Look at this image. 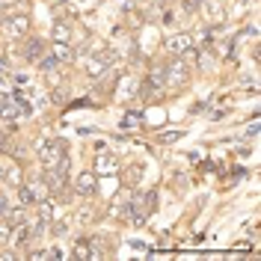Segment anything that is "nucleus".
I'll return each instance as SVG.
<instances>
[{
    "label": "nucleus",
    "mask_w": 261,
    "mask_h": 261,
    "mask_svg": "<svg viewBox=\"0 0 261 261\" xmlns=\"http://www.w3.org/2000/svg\"><path fill=\"white\" fill-rule=\"evenodd\" d=\"M89 220H92V208H81V211L74 214V223H77V226H86Z\"/></svg>",
    "instance_id": "obj_23"
},
{
    "label": "nucleus",
    "mask_w": 261,
    "mask_h": 261,
    "mask_svg": "<svg viewBox=\"0 0 261 261\" xmlns=\"http://www.w3.org/2000/svg\"><path fill=\"white\" fill-rule=\"evenodd\" d=\"M71 187H74V193L77 196H95V190H98V175L95 172H81L77 178L71 181Z\"/></svg>",
    "instance_id": "obj_7"
},
{
    "label": "nucleus",
    "mask_w": 261,
    "mask_h": 261,
    "mask_svg": "<svg viewBox=\"0 0 261 261\" xmlns=\"http://www.w3.org/2000/svg\"><path fill=\"white\" fill-rule=\"evenodd\" d=\"M175 15H172V9H163V24H172Z\"/></svg>",
    "instance_id": "obj_30"
},
{
    "label": "nucleus",
    "mask_w": 261,
    "mask_h": 261,
    "mask_svg": "<svg viewBox=\"0 0 261 261\" xmlns=\"http://www.w3.org/2000/svg\"><path fill=\"white\" fill-rule=\"evenodd\" d=\"M36 214H39V223H45V226H48L50 220H54V202H50V199L36 202Z\"/></svg>",
    "instance_id": "obj_16"
},
{
    "label": "nucleus",
    "mask_w": 261,
    "mask_h": 261,
    "mask_svg": "<svg viewBox=\"0 0 261 261\" xmlns=\"http://www.w3.org/2000/svg\"><path fill=\"white\" fill-rule=\"evenodd\" d=\"M42 74H45L48 86H63V74H60V68H50V71H42Z\"/></svg>",
    "instance_id": "obj_22"
},
{
    "label": "nucleus",
    "mask_w": 261,
    "mask_h": 261,
    "mask_svg": "<svg viewBox=\"0 0 261 261\" xmlns=\"http://www.w3.org/2000/svg\"><path fill=\"white\" fill-rule=\"evenodd\" d=\"M57 60H54V57H50V54H45V57H39V68H42V71H50V68H57Z\"/></svg>",
    "instance_id": "obj_26"
},
{
    "label": "nucleus",
    "mask_w": 261,
    "mask_h": 261,
    "mask_svg": "<svg viewBox=\"0 0 261 261\" xmlns=\"http://www.w3.org/2000/svg\"><path fill=\"white\" fill-rule=\"evenodd\" d=\"M0 178L6 181L9 187H18V184L24 181V172H21V166H18V163H6V166L0 169Z\"/></svg>",
    "instance_id": "obj_13"
},
{
    "label": "nucleus",
    "mask_w": 261,
    "mask_h": 261,
    "mask_svg": "<svg viewBox=\"0 0 261 261\" xmlns=\"http://www.w3.org/2000/svg\"><path fill=\"white\" fill-rule=\"evenodd\" d=\"M65 140H50V143H45V146L39 148V161H42V166H60V161L65 158Z\"/></svg>",
    "instance_id": "obj_4"
},
{
    "label": "nucleus",
    "mask_w": 261,
    "mask_h": 261,
    "mask_svg": "<svg viewBox=\"0 0 261 261\" xmlns=\"http://www.w3.org/2000/svg\"><path fill=\"white\" fill-rule=\"evenodd\" d=\"M137 89H140V86H137L134 81H125V86H119V95H122V98H130V95H137Z\"/></svg>",
    "instance_id": "obj_25"
},
{
    "label": "nucleus",
    "mask_w": 261,
    "mask_h": 261,
    "mask_svg": "<svg viewBox=\"0 0 261 261\" xmlns=\"http://www.w3.org/2000/svg\"><path fill=\"white\" fill-rule=\"evenodd\" d=\"M190 113H205V104H202V101H199V104H193V107H190Z\"/></svg>",
    "instance_id": "obj_32"
},
{
    "label": "nucleus",
    "mask_w": 261,
    "mask_h": 261,
    "mask_svg": "<svg viewBox=\"0 0 261 261\" xmlns=\"http://www.w3.org/2000/svg\"><path fill=\"white\" fill-rule=\"evenodd\" d=\"M122 181H125V187H137L140 181H143V166H128L125 172H122Z\"/></svg>",
    "instance_id": "obj_15"
},
{
    "label": "nucleus",
    "mask_w": 261,
    "mask_h": 261,
    "mask_svg": "<svg viewBox=\"0 0 261 261\" xmlns=\"http://www.w3.org/2000/svg\"><path fill=\"white\" fill-rule=\"evenodd\" d=\"M21 42H24V50H21V57H24L27 63H36V60L42 57V50H45L42 39H39V36H27V39H21Z\"/></svg>",
    "instance_id": "obj_10"
},
{
    "label": "nucleus",
    "mask_w": 261,
    "mask_h": 261,
    "mask_svg": "<svg viewBox=\"0 0 261 261\" xmlns=\"http://www.w3.org/2000/svg\"><path fill=\"white\" fill-rule=\"evenodd\" d=\"M6 27H9V36L12 39H27L30 36V12H12V15H6Z\"/></svg>",
    "instance_id": "obj_6"
},
{
    "label": "nucleus",
    "mask_w": 261,
    "mask_h": 261,
    "mask_svg": "<svg viewBox=\"0 0 261 261\" xmlns=\"http://www.w3.org/2000/svg\"><path fill=\"white\" fill-rule=\"evenodd\" d=\"M140 125H143V116L137 113V110L125 113V119H122V128H140Z\"/></svg>",
    "instance_id": "obj_20"
},
{
    "label": "nucleus",
    "mask_w": 261,
    "mask_h": 261,
    "mask_svg": "<svg viewBox=\"0 0 261 261\" xmlns=\"http://www.w3.org/2000/svg\"><path fill=\"white\" fill-rule=\"evenodd\" d=\"M50 98H54V101H57V104H60V101H63V92H60V89H54V92H50Z\"/></svg>",
    "instance_id": "obj_33"
},
{
    "label": "nucleus",
    "mask_w": 261,
    "mask_h": 261,
    "mask_svg": "<svg viewBox=\"0 0 261 261\" xmlns=\"http://www.w3.org/2000/svg\"><path fill=\"white\" fill-rule=\"evenodd\" d=\"M12 231H15V226H12L6 217H0V246H6L12 241Z\"/></svg>",
    "instance_id": "obj_19"
},
{
    "label": "nucleus",
    "mask_w": 261,
    "mask_h": 261,
    "mask_svg": "<svg viewBox=\"0 0 261 261\" xmlns=\"http://www.w3.org/2000/svg\"><path fill=\"white\" fill-rule=\"evenodd\" d=\"M3 21H6V18H3V15H0V30H3Z\"/></svg>",
    "instance_id": "obj_34"
},
{
    "label": "nucleus",
    "mask_w": 261,
    "mask_h": 261,
    "mask_svg": "<svg viewBox=\"0 0 261 261\" xmlns=\"http://www.w3.org/2000/svg\"><path fill=\"white\" fill-rule=\"evenodd\" d=\"M27 258H33V261H45V258H50V255H48V249H36V252H27Z\"/></svg>",
    "instance_id": "obj_28"
},
{
    "label": "nucleus",
    "mask_w": 261,
    "mask_h": 261,
    "mask_svg": "<svg viewBox=\"0 0 261 261\" xmlns=\"http://www.w3.org/2000/svg\"><path fill=\"white\" fill-rule=\"evenodd\" d=\"M9 208H12V202H9V199H6V193L0 190V217H6V211H9Z\"/></svg>",
    "instance_id": "obj_27"
},
{
    "label": "nucleus",
    "mask_w": 261,
    "mask_h": 261,
    "mask_svg": "<svg viewBox=\"0 0 261 261\" xmlns=\"http://www.w3.org/2000/svg\"><path fill=\"white\" fill-rule=\"evenodd\" d=\"M208 116H211V119H223V116H226V110H208Z\"/></svg>",
    "instance_id": "obj_31"
},
{
    "label": "nucleus",
    "mask_w": 261,
    "mask_h": 261,
    "mask_svg": "<svg viewBox=\"0 0 261 261\" xmlns=\"http://www.w3.org/2000/svg\"><path fill=\"white\" fill-rule=\"evenodd\" d=\"M48 228H50V234H54V238H63L65 231H68V223H65V220H50Z\"/></svg>",
    "instance_id": "obj_21"
},
{
    "label": "nucleus",
    "mask_w": 261,
    "mask_h": 261,
    "mask_svg": "<svg viewBox=\"0 0 261 261\" xmlns=\"http://www.w3.org/2000/svg\"><path fill=\"white\" fill-rule=\"evenodd\" d=\"M24 184L30 187V193H33V199H36V202H42V199H50V187L45 184V181H42V175H39V178H27Z\"/></svg>",
    "instance_id": "obj_14"
},
{
    "label": "nucleus",
    "mask_w": 261,
    "mask_h": 261,
    "mask_svg": "<svg viewBox=\"0 0 261 261\" xmlns=\"http://www.w3.org/2000/svg\"><path fill=\"white\" fill-rule=\"evenodd\" d=\"M6 220H9L12 226H24V223H27V205H12V208L6 211Z\"/></svg>",
    "instance_id": "obj_17"
},
{
    "label": "nucleus",
    "mask_w": 261,
    "mask_h": 261,
    "mask_svg": "<svg viewBox=\"0 0 261 261\" xmlns=\"http://www.w3.org/2000/svg\"><path fill=\"white\" fill-rule=\"evenodd\" d=\"M50 57L57 63H74L77 60V48L68 42H50Z\"/></svg>",
    "instance_id": "obj_9"
},
{
    "label": "nucleus",
    "mask_w": 261,
    "mask_h": 261,
    "mask_svg": "<svg viewBox=\"0 0 261 261\" xmlns=\"http://www.w3.org/2000/svg\"><path fill=\"white\" fill-rule=\"evenodd\" d=\"M15 190H18V205H27V208H33V205H36V199H33V193H30V187H27L24 181L18 184Z\"/></svg>",
    "instance_id": "obj_18"
},
{
    "label": "nucleus",
    "mask_w": 261,
    "mask_h": 261,
    "mask_svg": "<svg viewBox=\"0 0 261 261\" xmlns=\"http://www.w3.org/2000/svg\"><path fill=\"white\" fill-rule=\"evenodd\" d=\"M193 3H196V6H199V3H202V0H193Z\"/></svg>",
    "instance_id": "obj_35"
},
{
    "label": "nucleus",
    "mask_w": 261,
    "mask_h": 261,
    "mask_svg": "<svg viewBox=\"0 0 261 261\" xmlns=\"http://www.w3.org/2000/svg\"><path fill=\"white\" fill-rule=\"evenodd\" d=\"M184 137V130H169V134H163V143H175Z\"/></svg>",
    "instance_id": "obj_29"
},
{
    "label": "nucleus",
    "mask_w": 261,
    "mask_h": 261,
    "mask_svg": "<svg viewBox=\"0 0 261 261\" xmlns=\"http://www.w3.org/2000/svg\"><path fill=\"white\" fill-rule=\"evenodd\" d=\"M199 9H202V18H205V24L208 27H223L226 24V6H223V0H202L199 3Z\"/></svg>",
    "instance_id": "obj_3"
},
{
    "label": "nucleus",
    "mask_w": 261,
    "mask_h": 261,
    "mask_svg": "<svg viewBox=\"0 0 261 261\" xmlns=\"http://www.w3.org/2000/svg\"><path fill=\"white\" fill-rule=\"evenodd\" d=\"M74 258H89V241H77L74 244Z\"/></svg>",
    "instance_id": "obj_24"
},
{
    "label": "nucleus",
    "mask_w": 261,
    "mask_h": 261,
    "mask_svg": "<svg viewBox=\"0 0 261 261\" xmlns=\"http://www.w3.org/2000/svg\"><path fill=\"white\" fill-rule=\"evenodd\" d=\"M119 60V54L116 50H110V48H95L89 57H86V63H83V68H86V74L89 77H101L110 65Z\"/></svg>",
    "instance_id": "obj_2"
},
{
    "label": "nucleus",
    "mask_w": 261,
    "mask_h": 261,
    "mask_svg": "<svg viewBox=\"0 0 261 261\" xmlns=\"http://www.w3.org/2000/svg\"><path fill=\"white\" fill-rule=\"evenodd\" d=\"M119 169H122V161H119L116 151H101V154H95V163H92V172L95 175H116Z\"/></svg>",
    "instance_id": "obj_5"
},
{
    "label": "nucleus",
    "mask_w": 261,
    "mask_h": 261,
    "mask_svg": "<svg viewBox=\"0 0 261 261\" xmlns=\"http://www.w3.org/2000/svg\"><path fill=\"white\" fill-rule=\"evenodd\" d=\"M50 42H68V45H71V21H54V27H50Z\"/></svg>",
    "instance_id": "obj_12"
},
{
    "label": "nucleus",
    "mask_w": 261,
    "mask_h": 261,
    "mask_svg": "<svg viewBox=\"0 0 261 261\" xmlns=\"http://www.w3.org/2000/svg\"><path fill=\"white\" fill-rule=\"evenodd\" d=\"M163 48L169 50L172 57H181L187 48H193V36H190V33H175V36H169V39L163 42Z\"/></svg>",
    "instance_id": "obj_8"
},
{
    "label": "nucleus",
    "mask_w": 261,
    "mask_h": 261,
    "mask_svg": "<svg viewBox=\"0 0 261 261\" xmlns=\"http://www.w3.org/2000/svg\"><path fill=\"white\" fill-rule=\"evenodd\" d=\"M21 116V107H18V98L12 95H3L0 98V119H6V122H12V119H18Z\"/></svg>",
    "instance_id": "obj_11"
},
{
    "label": "nucleus",
    "mask_w": 261,
    "mask_h": 261,
    "mask_svg": "<svg viewBox=\"0 0 261 261\" xmlns=\"http://www.w3.org/2000/svg\"><path fill=\"white\" fill-rule=\"evenodd\" d=\"M187 81H190V65L184 63L181 57L163 60V86H169V89H181Z\"/></svg>",
    "instance_id": "obj_1"
}]
</instances>
